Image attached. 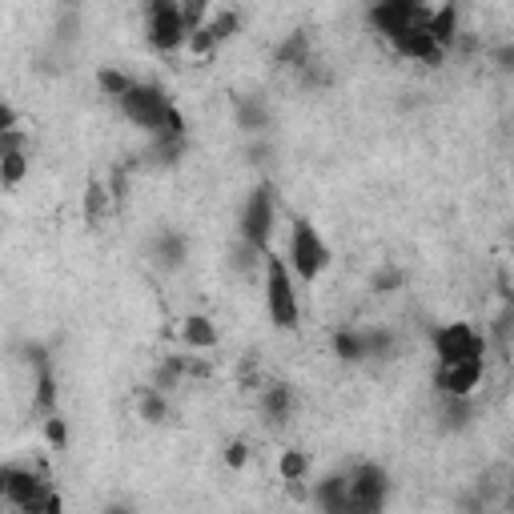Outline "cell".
I'll list each match as a JSON object with an SVG mask.
<instances>
[{
    "instance_id": "cell-29",
    "label": "cell",
    "mask_w": 514,
    "mask_h": 514,
    "mask_svg": "<svg viewBox=\"0 0 514 514\" xmlns=\"http://www.w3.org/2000/svg\"><path fill=\"white\" fill-rule=\"evenodd\" d=\"M13 129H21V125H17V113H13V105L0 101V137L13 133Z\"/></svg>"
},
{
    "instance_id": "cell-15",
    "label": "cell",
    "mask_w": 514,
    "mask_h": 514,
    "mask_svg": "<svg viewBox=\"0 0 514 514\" xmlns=\"http://www.w3.org/2000/svg\"><path fill=\"white\" fill-rule=\"evenodd\" d=\"M262 410H266V418H270L274 426H282V422L294 414V390H290L286 382L266 386V390H262Z\"/></svg>"
},
{
    "instance_id": "cell-27",
    "label": "cell",
    "mask_w": 514,
    "mask_h": 514,
    "mask_svg": "<svg viewBox=\"0 0 514 514\" xmlns=\"http://www.w3.org/2000/svg\"><path fill=\"white\" fill-rule=\"evenodd\" d=\"M45 438H49L53 446H65V442H69V422H65L61 414L45 418Z\"/></svg>"
},
{
    "instance_id": "cell-2",
    "label": "cell",
    "mask_w": 514,
    "mask_h": 514,
    "mask_svg": "<svg viewBox=\"0 0 514 514\" xmlns=\"http://www.w3.org/2000/svg\"><path fill=\"white\" fill-rule=\"evenodd\" d=\"M266 310H270V322L278 330H298L302 322V302H298V282L286 266V257H278L274 249H266Z\"/></svg>"
},
{
    "instance_id": "cell-13",
    "label": "cell",
    "mask_w": 514,
    "mask_h": 514,
    "mask_svg": "<svg viewBox=\"0 0 514 514\" xmlns=\"http://www.w3.org/2000/svg\"><path fill=\"white\" fill-rule=\"evenodd\" d=\"M29 362H37V398H33V406L45 410V414L53 418V414H57V382H53V366H49L45 350H29Z\"/></svg>"
},
{
    "instance_id": "cell-11",
    "label": "cell",
    "mask_w": 514,
    "mask_h": 514,
    "mask_svg": "<svg viewBox=\"0 0 514 514\" xmlns=\"http://www.w3.org/2000/svg\"><path fill=\"white\" fill-rule=\"evenodd\" d=\"M390 45H394L402 57H410V61H422V65H442V61H446V53L434 45V37H430L426 29L402 33V37H394Z\"/></svg>"
},
{
    "instance_id": "cell-17",
    "label": "cell",
    "mask_w": 514,
    "mask_h": 514,
    "mask_svg": "<svg viewBox=\"0 0 514 514\" xmlns=\"http://www.w3.org/2000/svg\"><path fill=\"white\" fill-rule=\"evenodd\" d=\"M153 262L161 270H177L185 262V237L181 233H161L157 245H153Z\"/></svg>"
},
{
    "instance_id": "cell-12",
    "label": "cell",
    "mask_w": 514,
    "mask_h": 514,
    "mask_svg": "<svg viewBox=\"0 0 514 514\" xmlns=\"http://www.w3.org/2000/svg\"><path fill=\"white\" fill-rule=\"evenodd\" d=\"M314 502L322 514H350V494H346V474H330L314 486Z\"/></svg>"
},
{
    "instance_id": "cell-19",
    "label": "cell",
    "mask_w": 514,
    "mask_h": 514,
    "mask_svg": "<svg viewBox=\"0 0 514 514\" xmlns=\"http://www.w3.org/2000/svg\"><path fill=\"white\" fill-rule=\"evenodd\" d=\"M29 177V153H5L0 157V189H17Z\"/></svg>"
},
{
    "instance_id": "cell-20",
    "label": "cell",
    "mask_w": 514,
    "mask_h": 514,
    "mask_svg": "<svg viewBox=\"0 0 514 514\" xmlns=\"http://www.w3.org/2000/svg\"><path fill=\"white\" fill-rule=\"evenodd\" d=\"M237 25H241V17L233 13V9H209V21H205V33L221 45V41H229L233 33H237Z\"/></svg>"
},
{
    "instance_id": "cell-7",
    "label": "cell",
    "mask_w": 514,
    "mask_h": 514,
    "mask_svg": "<svg viewBox=\"0 0 514 514\" xmlns=\"http://www.w3.org/2000/svg\"><path fill=\"white\" fill-rule=\"evenodd\" d=\"M145 37L157 53H181L185 49L189 33H185L177 0H153V5L145 9Z\"/></svg>"
},
{
    "instance_id": "cell-9",
    "label": "cell",
    "mask_w": 514,
    "mask_h": 514,
    "mask_svg": "<svg viewBox=\"0 0 514 514\" xmlns=\"http://www.w3.org/2000/svg\"><path fill=\"white\" fill-rule=\"evenodd\" d=\"M366 17H370V25H374L386 41H394V37H402V33L426 29L430 5H418V0H382V5H374Z\"/></svg>"
},
{
    "instance_id": "cell-22",
    "label": "cell",
    "mask_w": 514,
    "mask_h": 514,
    "mask_svg": "<svg viewBox=\"0 0 514 514\" xmlns=\"http://www.w3.org/2000/svg\"><path fill=\"white\" fill-rule=\"evenodd\" d=\"M109 213V189L101 181H89L85 189V225H97Z\"/></svg>"
},
{
    "instance_id": "cell-10",
    "label": "cell",
    "mask_w": 514,
    "mask_h": 514,
    "mask_svg": "<svg viewBox=\"0 0 514 514\" xmlns=\"http://www.w3.org/2000/svg\"><path fill=\"white\" fill-rule=\"evenodd\" d=\"M482 374H486V358H470V362H450V366H438L434 370V390L450 402H470L474 390L482 386Z\"/></svg>"
},
{
    "instance_id": "cell-26",
    "label": "cell",
    "mask_w": 514,
    "mask_h": 514,
    "mask_svg": "<svg viewBox=\"0 0 514 514\" xmlns=\"http://www.w3.org/2000/svg\"><path fill=\"white\" fill-rule=\"evenodd\" d=\"M141 418H145V422H165V418H169V402H165L161 390L149 386V390L141 394Z\"/></svg>"
},
{
    "instance_id": "cell-21",
    "label": "cell",
    "mask_w": 514,
    "mask_h": 514,
    "mask_svg": "<svg viewBox=\"0 0 514 514\" xmlns=\"http://www.w3.org/2000/svg\"><path fill=\"white\" fill-rule=\"evenodd\" d=\"M278 61H282V65H294V69H310V37H306V33H294V37L278 49Z\"/></svg>"
},
{
    "instance_id": "cell-25",
    "label": "cell",
    "mask_w": 514,
    "mask_h": 514,
    "mask_svg": "<svg viewBox=\"0 0 514 514\" xmlns=\"http://www.w3.org/2000/svg\"><path fill=\"white\" fill-rule=\"evenodd\" d=\"M278 474H282L286 482H302V478L310 474V454H306V450H286V454L278 458Z\"/></svg>"
},
{
    "instance_id": "cell-18",
    "label": "cell",
    "mask_w": 514,
    "mask_h": 514,
    "mask_svg": "<svg viewBox=\"0 0 514 514\" xmlns=\"http://www.w3.org/2000/svg\"><path fill=\"white\" fill-rule=\"evenodd\" d=\"M237 121H241L245 133H262V129H270V109L257 97H241L237 101Z\"/></svg>"
},
{
    "instance_id": "cell-23",
    "label": "cell",
    "mask_w": 514,
    "mask_h": 514,
    "mask_svg": "<svg viewBox=\"0 0 514 514\" xmlns=\"http://www.w3.org/2000/svg\"><path fill=\"white\" fill-rule=\"evenodd\" d=\"M334 354H338L342 362H366V342H362V334H358V330H338Z\"/></svg>"
},
{
    "instance_id": "cell-14",
    "label": "cell",
    "mask_w": 514,
    "mask_h": 514,
    "mask_svg": "<svg viewBox=\"0 0 514 514\" xmlns=\"http://www.w3.org/2000/svg\"><path fill=\"white\" fill-rule=\"evenodd\" d=\"M426 33L434 37V45H438L442 53H450V45L458 41V9H454V5H438V9H430Z\"/></svg>"
},
{
    "instance_id": "cell-30",
    "label": "cell",
    "mask_w": 514,
    "mask_h": 514,
    "mask_svg": "<svg viewBox=\"0 0 514 514\" xmlns=\"http://www.w3.org/2000/svg\"><path fill=\"white\" fill-rule=\"evenodd\" d=\"M45 514H65V502H61V494H57V490H53V498H49Z\"/></svg>"
},
{
    "instance_id": "cell-28",
    "label": "cell",
    "mask_w": 514,
    "mask_h": 514,
    "mask_svg": "<svg viewBox=\"0 0 514 514\" xmlns=\"http://www.w3.org/2000/svg\"><path fill=\"white\" fill-rule=\"evenodd\" d=\"M245 458H249V446H245L241 438L225 446V466H229V470H241V466H245Z\"/></svg>"
},
{
    "instance_id": "cell-8",
    "label": "cell",
    "mask_w": 514,
    "mask_h": 514,
    "mask_svg": "<svg viewBox=\"0 0 514 514\" xmlns=\"http://www.w3.org/2000/svg\"><path fill=\"white\" fill-rule=\"evenodd\" d=\"M430 346H434V358L438 366H450V362H470V358H482L486 354V338L466 326V322H446L430 334Z\"/></svg>"
},
{
    "instance_id": "cell-16",
    "label": "cell",
    "mask_w": 514,
    "mask_h": 514,
    "mask_svg": "<svg viewBox=\"0 0 514 514\" xmlns=\"http://www.w3.org/2000/svg\"><path fill=\"white\" fill-rule=\"evenodd\" d=\"M181 338H185V346H193V350H213V346H217V330H213V322H209L205 314H189L185 326H181Z\"/></svg>"
},
{
    "instance_id": "cell-6",
    "label": "cell",
    "mask_w": 514,
    "mask_h": 514,
    "mask_svg": "<svg viewBox=\"0 0 514 514\" xmlns=\"http://www.w3.org/2000/svg\"><path fill=\"white\" fill-rule=\"evenodd\" d=\"M346 494H350V514H382L390 498V474L374 462H358L346 474Z\"/></svg>"
},
{
    "instance_id": "cell-4",
    "label": "cell",
    "mask_w": 514,
    "mask_h": 514,
    "mask_svg": "<svg viewBox=\"0 0 514 514\" xmlns=\"http://www.w3.org/2000/svg\"><path fill=\"white\" fill-rule=\"evenodd\" d=\"M274 225H278V197L270 185H257L245 205H241V221H237V237L241 245L266 253L270 249V237H274Z\"/></svg>"
},
{
    "instance_id": "cell-3",
    "label": "cell",
    "mask_w": 514,
    "mask_h": 514,
    "mask_svg": "<svg viewBox=\"0 0 514 514\" xmlns=\"http://www.w3.org/2000/svg\"><path fill=\"white\" fill-rule=\"evenodd\" d=\"M286 266L294 274V282H318L326 270H330V245L326 237L314 229V221L298 217L294 229H290V253H286Z\"/></svg>"
},
{
    "instance_id": "cell-5",
    "label": "cell",
    "mask_w": 514,
    "mask_h": 514,
    "mask_svg": "<svg viewBox=\"0 0 514 514\" xmlns=\"http://www.w3.org/2000/svg\"><path fill=\"white\" fill-rule=\"evenodd\" d=\"M0 482H5V502L17 506L21 514H45L53 498L49 478L29 466H0Z\"/></svg>"
},
{
    "instance_id": "cell-24",
    "label": "cell",
    "mask_w": 514,
    "mask_h": 514,
    "mask_svg": "<svg viewBox=\"0 0 514 514\" xmlns=\"http://www.w3.org/2000/svg\"><path fill=\"white\" fill-rule=\"evenodd\" d=\"M97 85H101V93H105V97L121 101L137 81H133L129 73H121V69H101V73H97Z\"/></svg>"
},
{
    "instance_id": "cell-1",
    "label": "cell",
    "mask_w": 514,
    "mask_h": 514,
    "mask_svg": "<svg viewBox=\"0 0 514 514\" xmlns=\"http://www.w3.org/2000/svg\"><path fill=\"white\" fill-rule=\"evenodd\" d=\"M117 109H121L137 129H145L149 137H169V141H181V137H185V117H181V109L169 101V93H165L161 85L137 81V85L117 101Z\"/></svg>"
},
{
    "instance_id": "cell-31",
    "label": "cell",
    "mask_w": 514,
    "mask_h": 514,
    "mask_svg": "<svg viewBox=\"0 0 514 514\" xmlns=\"http://www.w3.org/2000/svg\"><path fill=\"white\" fill-rule=\"evenodd\" d=\"M105 514H133V510H129V506H109Z\"/></svg>"
}]
</instances>
